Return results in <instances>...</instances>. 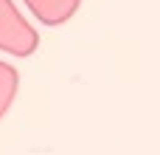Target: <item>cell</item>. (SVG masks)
Here are the masks:
<instances>
[{"instance_id": "cell-1", "label": "cell", "mask_w": 160, "mask_h": 155, "mask_svg": "<svg viewBox=\"0 0 160 155\" xmlns=\"http://www.w3.org/2000/svg\"><path fill=\"white\" fill-rule=\"evenodd\" d=\"M39 45L37 28L22 17L14 0H0V51L14 56H28Z\"/></svg>"}, {"instance_id": "cell-2", "label": "cell", "mask_w": 160, "mask_h": 155, "mask_svg": "<svg viewBox=\"0 0 160 155\" xmlns=\"http://www.w3.org/2000/svg\"><path fill=\"white\" fill-rule=\"evenodd\" d=\"M22 3L28 6V11L39 23H45V25H62V23H68L76 14V8H79L82 0H22Z\"/></svg>"}, {"instance_id": "cell-3", "label": "cell", "mask_w": 160, "mask_h": 155, "mask_svg": "<svg viewBox=\"0 0 160 155\" xmlns=\"http://www.w3.org/2000/svg\"><path fill=\"white\" fill-rule=\"evenodd\" d=\"M17 85H20L17 68H11L8 62H0V119L8 113V107H11V102H14Z\"/></svg>"}]
</instances>
